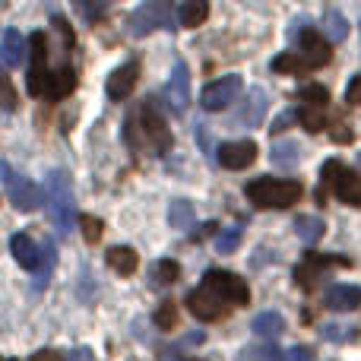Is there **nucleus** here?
<instances>
[{
  "mask_svg": "<svg viewBox=\"0 0 361 361\" xmlns=\"http://www.w3.org/2000/svg\"><path fill=\"white\" fill-rule=\"evenodd\" d=\"M73 44L76 35L63 16L51 19L48 32H35L29 38V92L38 99H63L76 86L73 70Z\"/></svg>",
  "mask_w": 361,
  "mask_h": 361,
  "instance_id": "nucleus-1",
  "label": "nucleus"
},
{
  "mask_svg": "<svg viewBox=\"0 0 361 361\" xmlns=\"http://www.w3.org/2000/svg\"><path fill=\"white\" fill-rule=\"evenodd\" d=\"M250 305V288L241 276L228 273V269H209L200 282V288H193L187 295V311L197 320H222L228 317L235 307Z\"/></svg>",
  "mask_w": 361,
  "mask_h": 361,
  "instance_id": "nucleus-2",
  "label": "nucleus"
},
{
  "mask_svg": "<svg viewBox=\"0 0 361 361\" xmlns=\"http://www.w3.org/2000/svg\"><path fill=\"white\" fill-rule=\"evenodd\" d=\"M127 143L137 152H149V156H165L171 149V130L165 127V118L152 102L140 105L127 118Z\"/></svg>",
  "mask_w": 361,
  "mask_h": 361,
  "instance_id": "nucleus-3",
  "label": "nucleus"
},
{
  "mask_svg": "<svg viewBox=\"0 0 361 361\" xmlns=\"http://www.w3.org/2000/svg\"><path fill=\"white\" fill-rule=\"evenodd\" d=\"M330 57H333L330 42H326L320 32L305 29L298 38V48L276 57L273 70L276 73H305V70H317V67H324V63H330Z\"/></svg>",
  "mask_w": 361,
  "mask_h": 361,
  "instance_id": "nucleus-4",
  "label": "nucleus"
},
{
  "mask_svg": "<svg viewBox=\"0 0 361 361\" xmlns=\"http://www.w3.org/2000/svg\"><path fill=\"white\" fill-rule=\"evenodd\" d=\"M247 200L257 209H288L301 200V184L298 180H282V178H257L244 187Z\"/></svg>",
  "mask_w": 361,
  "mask_h": 361,
  "instance_id": "nucleus-5",
  "label": "nucleus"
},
{
  "mask_svg": "<svg viewBox=\"0 0 361 361\" xmlns=\"http://www.w3.org/2000/svg\"><path fill=\"white\" fill-rule=\"evenodd\" d=\"M44 206H48L51 222L57 225L61 235H70V222H73V184H70V175L61 169H54L48 178H44Z\"/></svg>",
  "mask_w": 361,
  "mask_h": 361,
  "instance_id": "nucleus-6",
  "label": "nucleus"
},
{
  "mask_svg": "<svg viewBox=\"0 0 361 361\" xmlns=\"http://www.w3.org/2000/svg\"><path fill=\"white\" fill-rule=\"evenodd\" d=\"M320 178H324V184H320V200H324L326 193H333V197L343 200V203L361 206V175L345 169L343 162L330 159V162L324 165V171H320Z\"/></svg>",
  "mask_w": 361,
  "mask_h": 361,
  "instance_id": "nucleus-7",
  "label": "nucleus"
},
{
  "mask_svg": "<svg viewBox=\"0 0 361 361\" xmlns=\"http://www.w3.org/2000/svg\"><path fill=\"white\" fill-rule=\"evenodd\" d=\"M0 184H4L6 197H10V203L16 206L19 212H35L38 209V203H42V190H38L29 178L16 175L6 159H0Z\"/></svg>",
  "mask_w": 361,
  "mask_h": 361,
  "instance_id": "nucleus-8",
  "label": "nucleus"
},
{
  "mask_svg": "<svg viewBox=\"0 0 361 361\" xmlns=\"http://www.w3.org/2000/svg\"><path fill=\"white\" fill-rule=\"evenodd\" d=\"M152 29H178L175 6L165 4V0H146V4H140L130 16V32L133 35H146Z\"/></svg>",
  "mask_w": 361,
  "mask_h": 361,
  "instance_id": "nucleus-9",
  "label": "nucleus"
},
{
  "mask_svg": "<svg viewBox=\"0 0 361 361\" xmlns=\"http://www.w3.org/2000/svg\"><path fill=\"white\" fill-rule=\"evenodd\" d=\"M298 99H301L298 121L305 124V130L320 133L326 127V105H330V92H326L324 86H317V82H311V86H305L298 92Z\"/></svg>",
  "mask_w": 361,
  "mask_h": 361,
  "instance_id": "nucleus-10",
  "label": "nucleus"
},
{
  "mask_svg": "<svg viewBox=\"0 0 361 361\" xmlns=\"http://www.w3.org/2000/svg\"><path fill=\"white\" fill-rule=\"evenodd\" d=\"M241 89H244L241 76L228 73V76H222V80L209 82V86L200 92V105H203L206 111H222V108H228L231 102L241 95Z\"/></svg>",
  "mask_w": 361,
  "mask_h": 361,
  "instance_id": "nucleus-11",
  "label": "nucleus"
},
{
  "mask_svg": "<svg viewBox=\"0 0 361 361\" xmlns=\"http://www.w3.org/2000/svg\"><path fill=\"white\" fill-rule=\"evenodd\" d=\"M333 267H349V260H345V257H333V254H307L305 260L295 267V282H298L301 288H314L320 276Z\"/></svg>",
  "mask_w": 361,
  "mask_h": 361,
  "instance_id": "nucleus-12",
  "label": "nucleus"
},
{
  "mask_svg": "<svg viewBox=\"0 0 361 361\" xmlns=\"http://www.w3.org/2000/svg\"><path fill=\"white\" fill-rule=\"evenodd\" d=\"M165 99H169V105L175 114H184L187 105H190V73H187L184 61H178L175 70H171L169 86H165Z\"/></svg>",
  "mask_w": 361,
  "mask_h": 361,
  "instance_id": "nucleus-13",
  "label": "nucleus"
},
{
  "mask_svg": "<svg viewBox=\"0 0 361 361\" xmlns=\"http://www.w3.org/2000/svg\"><path fill=\"white\" fill-rule=\"evenodd\" d=\"M219 165L222 169H231V171H238V169H247V165H254V159H257V143L254 140H235V143H222L219 146Z\"/></svg>",
  "mask_w": 361,
  "mask_h": 361,
  "instance_id": "nucleus-14",
  "label": "nucleus"
},
{
  "mask_svg": "<svg viewBox=\"0 0 361 361\" xmlns=\"http://www.w3.org/2000/svg\"><path fill=\"white\" fill-rule=\"evenodd\" d=\"M10 250H13V257H16V263H19L23 269H32V273H38V269H42V263H44V247H38V244L32 241L25 231H19V235L10 238Z\"/></svg>",
  "mask_w": 361,
  "mask_h": 361,
  "instance_id": "nucleus-15",
  "label": "nucleus"
},
{
  "mask_svg": "<svg viewBox=\"0 0 361 361\" xmlns=\"http://www.w3.org/2000/svg\"><path fill=\"white\" fill-rule=\"evenodd\" d=\"M263 114H267V92L263 89H250L247 99L241 102V108L235 111L238 127H260Z\"/></svg>",
  "mask_w": 361,
  "mask_h": 361,
  "instance_id": "nucleus-16",
  "label": "nucleus"
},
{
  "mask_svg": "<svg viewBox=\"0 0 361 361\" xmlns=\"http://www.w3.org/2000/svg\"><path fill=\"white\" fill-rule=\"evenodd\" d=\"M137 80H140V63L127 61L124 67H118L111 76H108V95H111L114 102L127 99V95L133 92V86H137Z\"/></svg>",
  "mask_w": 361,
  "mask_h": 361,
  "instance_id": "nucleus-17",
  "label": "nucleus"
},
{
  "mask_svg": "<svg viewBox=\"0 0 361 361\" xmlns=\"http://www.w3.org/2000/svg\"><path fill=\"white\" fill-rule=\"evenodd\" d=\"M29 57V44L19 35L16 29H6L4 38H0V63L4 67H19V63Z\"/></svg>",
  "mask_w": 361,
  "mask_h": 361,
  "instance_id": "nucleus-18",
  "label": "nucleus"
},
{
  "mask_svg": "<svg viewBox=\"0 0 361 361\" xmlns=\"http://www.w3.org/2000/svg\"><path fill=\"white\" fill-rule=\"evenodd\" d=\"M361 305V288L358 286H333L326 292V307L330 311H355Z\"/></svg>",
  "mask_w": 361,
  "mask_h": 361,
  "instance_id": "nucleus-19",
  "label": "nucleus"
},
{
  "mask_svg": "<svg viewBox=\"0 0 361 361\" xmlns=\"http://www.w3.org/2000/svg\"><path fill=\"white\" fill-rule=\"evenodd\" d=\"M250 330H254V336H260V339H276V336H282V330H286V320H282V314H276V311H263L254 317Z\"/></svg>",
  "mask_w": 361,
  "mask_h": 361,
  "instance_id": "nucleus-20",
  "label": "nucleus"
},
{
  "mask_svg": "<svg viewBox=\"0 0 361 361\" xmlns=\"http://www.w3.org/2000/svg\"><path fill=\"white\" fill-rule=\"evenodd\" d=\"M108 267L121 276H133L137 267H140V257H137L133 247H111L108 250Z\"/></svg>",
  "mask_w": 361,
  "mask_h": 361,
  "instance_id": "nucleus-21",
  "label": "nucleus"
},
{
  "mask_svg": "<svg viewBox=\"0 0 361 361\" xmlns=\"http://www.w3.org/2000/svg\"><path fill=\"white\" fill-rule=\"evenodd\" d=\"M276 169H295L301 162V146L295 140H282V143H273V152H269Z\"/></svg>",
  "mask_w": 361,
  "mask_h": 361,
  "instance_id": "nucleus-22",
  "label": "nucleus"
},
{
  "mask_svg": "<svg viewBox=\"0 0 361 361\" xmlns=\"http://www.w3.org/2000/svg\"><path fill=\"white\" fill-rule=\"evenodd\" d=\"M326 231V222L320 216H298L295 219V235L301 238L305 244H317Z\"/></svg>",
  "mask_w": 361,
  "mask_h": 361,
  "instance_id": "nucleus-23",
  "label": "nucleus"
},
{
  "mask_svg": "<svg viewBox=\"0 0 361 361\" xmlns=\"http://www.w3.org/2000/svg\"><path fill=\"white\" fill-rule=\"evenodd\" d=\"M178 279H180V267L175 260H159L156 267H152V273H149V286L152 288H169V286H175Z\"/></svg>",
  "mask_w": 361,
  "mask_h": 361,
  "instance_id": "nucleus-24",
  "label": "nucleus"
},
{
  "mask_svg": "<svg viewBox=\"0 0 361 361\" xmlns=\"http://www.w3.org/2000/svg\"><path fill=\"white\" fill-rule=\"evenodd\" d=\"M193 219H197V212H193V206L187 203V200H175V203L169 206V225L178 231H187L193 225Z\"/></svg>",
  "mask_w": 361,
  "mask_h": 361,
  "instance_id": "nucleus-25",
  "label": "nucleus"
},
{
  "mask_svg": "<svg viewBox=\"0 0 361 361\" xmlns=\"http://www.w3.org/2000/svg\"><path fill=\"white\" fill-rule=\"evenodd\" d=\"M324 32H326V42H343L349 35V23L339 10H326L324 13Z\"/></svg>",
  "mask_w": 361,
  "mask_h": 361,
  "instance_id": "nucleus-26",
  "label": "nucleus"
},
{
  "mask_svg": "<svg viewBox=\"0 0 361 361\" xmlns=\"http://www.w3.org/2000/svg\"><path fill=\"white\" fill-rule=\"evenodd\" d=\"M206 16H209V6H206L203 0H190V4H184V6L178 10L180 25H200Z\"/></svg>",
  "mask_w": 361,
  "mask_h": 361,
  "instance_id": "nucleus-27",
  "label": "nucleus"
},
{
  "mask_svg": "<svg viewBox=\"0 0 361 361\" xmlns=\"http://www.w3.org/2000/svg\"><path fill=\"white\" fill-rule=\"evenodd\" d=\"M238 361H286L276 345H247V349L238 355Z\"/></svg>",
  "mask_w": 361,
  "mask_h": 361,
  "instance_id": "nucleus-28",
  "label": "nucleus"
},
{
  "mask_svg": "<svg viewBox=\"0 0 361 361\" xmlns=\"http://www.w3.org/2000/svg\"><path fill=\"white\" fill-rule=\"evenodd\" d=\"M320 336H324L326 343H352V339H358V326H345V324H326L324 330H320Z\"/></svg>",
  "mask_w": 361,
  "mask_h": 361,
  "instance_id": "nucleus-29",
  "label": "nucleus"
},
{
  "mask_svg": "<svg viewBox=\"0 0 361 361\" xmlns=\"http://www.w3.org/2000/svg\"><path fill=\"white\" fill-rule=\"evenodd\" d=\"M238 244H241V228H225L222 235L216 238V250H219V254H231Z\"/></svg>",
  "mask_w": 361,
  "mask_h": 361,
  "instance_id": "nucleus-30",
  "label": "nucleus"
},
{
  "mask_svg": "<svg viewBox=\"0 0 361 361\" xmlns=\"http://www.w3.org/2000/svg\"><path fill=\"white\" fill-rule=\"evenodd\" d=\"M51 267H54V244H51V241H44V263H42V269H38V279H35V288L48 286V276H51Z\"/></svg>",
  "mask_w": 361,
  "mask_h": 361,
  "instance_id": "nucleus-31",
  "label": "nucleus"
},
{
  "mask_svg": "<svg viewBox=\"0 0 361 361\" xmlns=\"http://www.w3.org/2000/svg\"><path fill=\"white\" fill-rule=\"evenodd\" d=\"M175 320H178L175 305H171V301H162V305H159V311H156V326H162V330H171V326H175Z\"/></svg>",
  "mask_w": 361,
  "mask_h": 361,
  "instance_id": "nucleus-32",
  "label": "nucleus"
},
{
  "mask_svg": "<svg viewBox=\"0 0 361 361\" xmlns=\"http://www.w3.org/2000/svg\"><path fill=\"white\" fill-rule=\"evenodd\" d=\"M80 225H82V238H86L89 244H95L102 238V222L92 216H80Z\"/></svg>",
  "mask_w": 361,
  "mask_h": 361,
  "instance_id": "nucleus-33",
  "label": "nucleus"
},
{
  "mask_svg": "<svg viewBox=\"0 0 361 361\" xmlns=\"http://www.w3.org/2000/svg\"><path fill=\"white\" fill-rule=\"evenodd\" d=\"M345 102H349V105H361V73L349 82V89H345Z\"/></svg>",
  "mask_w": 361,
  "mask_h": 361,
  "instance_id": "nucleus-34",
  "label": "nucleus"
},
{
  "mask_svg": "<svg viewBox=\"0 0 361 361\" xmlns=\"http://www.w3.org/2000/svg\"><path fill=\"white\" fill-rule=\"evenodd\" d=\"M286 361H314V352L307 345H295V349L286 352Z\"/></svg>",
  "mask_w": 361,
  "mask_h": 361,
  "instance_id": "nucleus-35",
  "label": "nucleus"
},
{
  "mask_svg": "<svg viewBox=\"0 0 361 361\" xmlns=\"http://www.w3.org/2000/svg\"><path fill=\"white\" fill-rule=\"evenodd\" d=\"M0 105H4L6 111L13 108V89H10V82H6L4 73H0Z\"/></svg>",
  "mask_w": 361,
  "mask_h": 361,
  "instance_id": "nucleus-36",
  "label": "nucleus"
},
{
  "mask_svg": "<svg viewBox=\"0 0 361 361\" xmlns=\"http://www.w3.org/2000/svg\"><path fill=\"white\" fill-rule=\"evenodd\" d=\"M63 361H95V355H92V349H73V352H67Z\"/></svg>",
  "mask_w": 361,
  "mask_h": 361,
  "instance_id": "nucleus-37",
  "label": "nucleus"
},
{
  "mask_svg": "<svg viewBox=\"0 0 361 361\" xmlns=\"http://www.w3.org/2000/svg\"><path fill=\"white\" fill-rule=\"evenodd\" d=\"M292 118H295V114H292V111H288V114H279V118H276V124H273V133L286 130V127H288V124H292Z\"/></svg>",
  "mask_w": 361,
  "mask_h": 361,
  "instance_id": "nucleus-38",
  "label": "nucleus"
},
{
  "mask_svg": "<svg viewBox=\"0 0 361 361\" xmlns=\"http://www.w3.org/2000/svg\"><path fill=\"white\" fill-rule=\"evenodd\" d=\"M32 361H63V358L57 355V352H38V355L32 358Z\"/></svg>",
  "mask_w": 361,
  "mask_h": 361,
  "instance_id": "nucleus-39",
  "label": "nucleus"
},
{
  "mask_svg": "<svg viewBox=\"0 0 361 361\" xmlns=\"http://www.w3.org/2000/svg\"><path fill=\"white\" fill-rule=\"evenodd\" d=\"M0 361H10V358H0Z\"/></svg>",
  "mask_w": 361,
  "mask_h": 361,
  "instance_id": "nucleus-40",
  "label": "nucleus"
},
{
  "mask_svg": "<svg viewBox=\"0 0 361 361\" xmlns=\"http://www.w3.org/2000/svg\"><path fill=\"white\" fill-rule=\"evenodd\" d=\"M358 159H361V156H358Z\"/></svg>",
  "mask_w": 361,
  "mask_h": 361,
  "instance_id": "nucleus-41",
  "label": "nucleus"
}]
</instances>
